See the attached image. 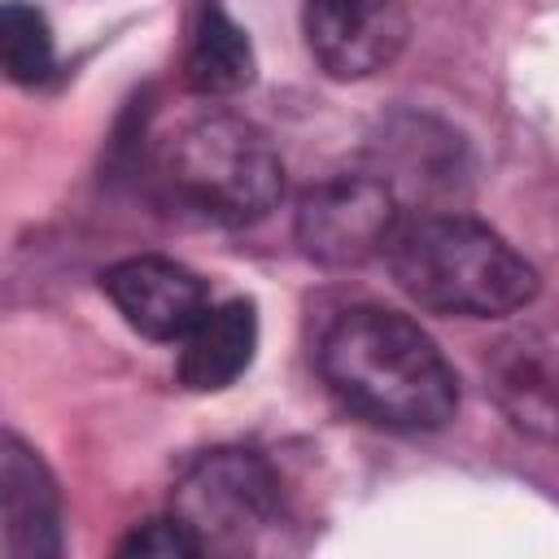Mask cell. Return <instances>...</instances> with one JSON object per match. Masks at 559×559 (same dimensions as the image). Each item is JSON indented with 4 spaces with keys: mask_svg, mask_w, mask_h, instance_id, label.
I'll return each instance as SVG.
<instances>
[{
    "mask_svg": "<svg viewBox=\"0 0 559 559\" xmlns=\"http://www.w3.org/2000/svg\"><path fill=\"white\" fill-rule=\"evenodd\" d=\"M328 389L371 424L424 432L459 411V376L432 336L384 306L341 310L319 341Z\"/></svg>",
    "mask_w": 559,
    "mask_h": 559,
    "instance_id": "obj_1",
    "label": "cell"
},
{
    "mask_svg": "<svg viewBox=\"0 0 559 559\" xmlns=\"http://www.w3.org/2000/svg\"><path fill=\"white\" fill-rule=\"evenodd\" d=\"M384 262L397 288L437 314L493 319L537 297V271L498 231L459 210L402 214Z\"/></svg>",
    "mask_w": 559,
    "mask_h": 559,
    "instance_id": "obj_2",
    "label": "cell"
},
{
    "mask_svg": "<svg viewBox=\"0 0 559 559\" xmlns=\"http://www.w3.org/2000/svg\"><path fill=\"white\" fill-rule=\"evenodd\" d=\"M162 175L175 201L223 227H249L284 197L275 144L236 114H201L179 127L166 144Z\"/></svg>",
    "mask_w": 559,
    "mask_h": 559,
    "instance_id": "obj_3",
    "label": "cell"
},
{
    "mask_svg": "<svg viewBox=\"0 0 559 559\" xmlns=\"http://www.w3.org/2000/svg\"><path fill=\"white\" fill-rule=\"evenodd\" d=\"M175 515L205 550H245L280 520V480L253 450H210L175 485Z\"/></svg>",
    "mask_w": 559,
    "mask_h": 559,
    "instance_id": "obj_4",
    "label": "cell"
},
{
    "mask_svg": "<svg viewBox=\"0 0 559 559\" xmlns=\"http://www.w3.org/2000/svg\"><path fill=\"white\" fill-rule=\"evenodd\" d=\"M402 223V201L371 170L328 175L297 201V245L310 262L358 266L389 249Z\"/></svg>",
    "mask_w": 559,
    "mask_h": 559,
    "instance_id": "obj_5",
    "label": "cell"
},
{
    "mask_svg": "<svg viewBox=\"0 0 559 559\" xmlns=\"http://www.w3.org/2000/svg\"><path fill=\"white\" fill-rule=\"evenodd\" d=\"M306 48L332 79H367L397 61L411 35L406 0H306Z\"/></svg>",
    "mask_w": 559,
    "mask_h": 559,
    "instance_id": "obj_6",
    "label": "cell"
},
{
    "mask_svg": "<svg viewBox=\"0 0 559 559\" xmlns=\"http://www.w3.org/2000/svg\"><path fill=\"white\" fill-rule=\"evenodd\" d=\"M118 314L148 341H183L210 310L201 275L170 258H127L100 275Z\"/></svg>",
    "mask_w": 559,
    "mask_h": 559,
    "instance_id": "obj_7",
    "label": "cell"
},
{
    "mask_svg": "<svg viewBox=\"0 0 559 559\" xmlns=\"http://www.w3.org/2000/svg\"><path fill=\"white\" fill-rule=\"evenodd\" d=\"M376 162L371 175H380L393 197L406 205L419 197V210H437V197L454 192V179L463 175V148L459 135L428 118H402L384 127V135L371 144Z\"/></svg>",
    "mask_w": 559,
    "mask_h": 559,
    "instance_id": "obj_8",
    "label": "cell"
},
{
    "mask_svg": "<svg viewBox=\"0 0 559 559\" xmlns=\"http://www.w3.org/2000/svg\"><path fill=\"white\" fill-rule=\"evenodd\" d=\"M0 502H4V555L52 559L61 550V498L31 445L13 432L0 454Z\"/></svg>",
    "mask_w": 559,
    "mask_h": 559,
    "instance_id": "obj_9",
    "label": "cell"
},
{
    "mask_svg": "<svg viewBox=\"0 0 559 559\" xmlns=\"http://www.w3.org/2000/svg\"><path fill=\"white\" fill-rule=\"evenodd\" d=\"M179 345H183L179 349V380L188 389H197V393L227 389L253 362V349H258V310H253V301L231 297V301L210 306Z\"/></svg>",
    "mask_w": 559,
    "mask_h": 559,
    "instance_id": "obj_10",
    "label": "cell"
},
{
    "mask_svg": "<svg viewBox=\"0 0 559 559\" xmlns=\"http://www.w3.org/2000/svg\"><path fill=\"white\" fill-rule=\"evenodd\" d=\"M253 70H258V61H253L249 35L231 22L223 0H201L188 61H183L188 87L201 96H231L253 83Z\"/></svg>",
    "mask_w": 559,
    "mask_h": 559,
    "instance_id": "obj_11",
    "label": "cell"
},
{
    "mask_svg": "<svg viewBox=\"0 0 559 559\" xmlns=\"http://www.w3.org/2000/svg\"><path fill=\"white\" fill-rule=\"evenodd\" d=\"M493 380L507 415L520 428L546 441H559V362L555 358H546L537 345H511L498 358Z\"/></svg>",
    "mask_w": 559,
    "mask_h": 559,
    "instance_id": "obj_12",
    "label": "cell"
},
{
    "mask_svg": "<svg viewBox=\"0 0 559 559\" xmlns=\"http://www.w3.org/2000/svg\"><path fill=\"white\" fill-rule=\"evenodd\" d=\"M0 61L13 83H39L52 70V31L35 4L9 0L0 9Z\"/></svg>",
    "mask_w": 559,
    "mask_h": 559,
    "instance_id": "obj_13",
    "label": "cell"
},
{
    "mask_svg": "<svg viewBox=\"0 0 559 559\" xmlns=\"http://www.w3.org/2000/svg\"><path fill=\"white\" fill-rule=\"evenodd\" d=\"M118 550L122 555H144V559H192V555H201V542L170 511L166 520H144Z\"/></svg>",
    "mask_w": 559,
    "mask_h": 559,
    "instance_id": "obj_14",
    "label": "cell"
}]
</instances>
